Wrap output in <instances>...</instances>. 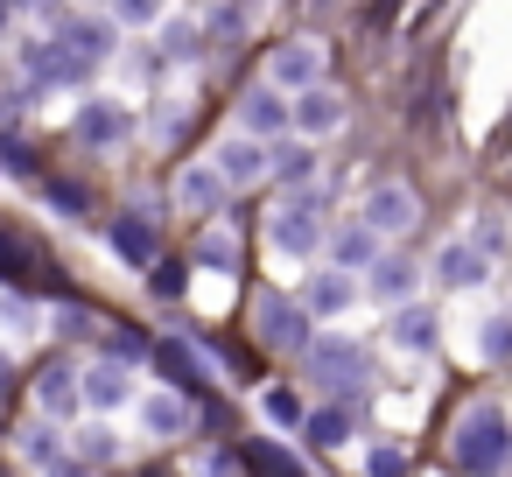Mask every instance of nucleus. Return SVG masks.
Segmentation results:
<instances>
[{
    "label": "nucleus",
    "instance_id": "18",
    "mask_svg": "<svg viewBox=\"0 0 512 477\" xmlns=\"http://www.w3.org/2000/svg\"><path fill=\"white\" fill-rule=\"evenodd\" d=\"M225 197H232V190H225V176H218L211 162H190V169L176 176V204H183L190 218H211Z\"/></svg>",
    "mask_w": 512,
    "mask_h": 477
},
{
    "label": "nucleus",
    "instance_id": "1",
    "mask_svg": "<svg viewBox=\"0 0 512 477\" xmlns=\"http://www.w3.org/2000/svg\"><path fill=\"white\" fill-rule=\"evenodd\" d=\"M449 463H456L463 477H505V470H512V414H505L498 400L463 407L456 428H449Z\"/></svg>",
    "mask_w": 512,
    "mask_h": 477
},
{
    "label": "nucleus",
    "instance_id": "9",
    "mask_svg": "<svg viewBox=\"0 0 512 477\" xmlns=\"http://www.w3.org/2000/svg\"><path fill=\"white\" fill-rule=\"evenodd\" d=\"M295 127V106H288V92H274V85H253L246 99H239V134H253V141H274V134H288Z\"/></svg>",
    "mask_w": 512,
    "mask_h": 477
},
{
    "label": "nucleus",
    "instance_id": "5",
    "mask_svg": "<svg viewBox=\"0 0 512 477\" xmlns=\"http://www.w3.org/2000/svg\"><path fill=\"white\" fill-rule=\"evenodd\" d=\"M358 218H365L379 239H407V232L421 225V197H414L407 183H379V190L358 204Z\"/></svg>",
    "mask_w": 512,
    "mask_h": 477
},
{
    "label": "nucleus",
    "instance_id": "32",
    "mask_svg": "<svg viewBox=\"0 0 512 477\" xmlns=\"http://www.w3.org/2000/svg\"><path fill=\"white\" fill-rule=\"evenodd\" d=\"M183 288H190V274H183L176 260H155V267H148V295H162V302H176Z\"/></svg>",
    "mask_w": 512,
    "mask_h": 477
},
{
    "label": "nucleus",
    "instance_id": "34",
    "mask_svg": "<svg viewBox=\"0 0 512 477\" xmlns=\"http://www.w3.org/2000/svg\"><path fill=\"white\" fill-rule=\"evenodd\" d=\"M470 246H477L484 260H491V253L505 246V225H498V211H484V218H477V232H470Z\"/></svg>",
    "mask_w": 512,
    "mask_h": 477
},
{
    "label": "nucleus",
    "instance_id": "36",
    "mask_svg": "<svg viewBox=\"0 0 512 477\" xmlns=\"http://www.w3.org/2000/svg\"><path fill=\"white\" fill-rule=\"evenodd\" d=\"M36 253H29V239H8V232H0V274H15L22 281V267H29Z\"/></svg>",
    "mask_w": 512,
    "mask_h": 477
},
{
    "label": "nucleus",
    "instance_id": "30",
    "mask_svg": "<svg viewBox=\"0 0 512 477\" xmlns=\"http://www.w3.org/2000/svg\"><path fill=\"white\" fill-rule=\"evenodd\" d=\"M15 449H22V456H29V463H36V470H50V463H57V456H64V449H57V435H50V428H43V421H36V428H22V442H15Z\"/></svg>",
    "mask_w": 512,
    "mask_h": 477
},
{
    "label": "nucleus",
    "instance_id": "13",
    "mask_svg": "<svg viewBox=\"0 0 512 477\" xmlns=\"http://www.w3.org/2000/svg\"><path fill=\"white\" fill-rule=\"evenodd\" d=\"M141 428H148L155 442H176V435H190V428H197V407H190V393H176V386L148 393V400H141Z\"/></svg>",
    "mask_w": 512,
    "mask_h": 477
},
{
    "label": "nucleus",
    "instance_id": "2",
    "mask_svg": "<svg viewBox=\"0 0 512 477\" xmlns=\"http://www.w3.org/2000/svg\"><path fill=\"white\" fill-rule=\"evenodd\" d=\"M302 372H309V386H330L337 400H351V393L372 379V365H365V344H358V337H344V330L316 337V344L302 351Z\"/></svg>",
    "mask_w": 512,
    "mask_h": 477
},
{
    "label": "nucleus",
    "instance_id": "14",
    "mask_svg": "<svg viewBox=\"0 0 512 477\" xmlns=\"http://www.w3.org/2000/svg\"><path fill=\"white\" fill-rule=\"evenodd\" d=\"M309 316H344L351 302H358V281L344 274V267H316L309 281H302V295H295Z\"/></svg>",
    "mask_w": 512,
    "mask_h": 477
},
{
    "label": "nucleus",
    "instance_id": "27",
    "mask_svg": "<svg viewBox=\"0 0 512 477\" xmlns=\"http://www.w3.org/2000/svg\"><path fill=\"white\" fill-rule=\"evenodd\" d=\"M477 351H484L491 365H505V358H512V309H505V316H484V323H477Z\"/></svg>",
    "mask_w": 512,
    "mask_h": 477
},
{
    "label": "nucleus",
    "instance_id": "17",
    "mask_svg": "<svg viewBox=\"0 0 512 477\" xmlns=\"http://www.w3.org/2000/svg\"><path fill=\"white\" fill-rule=\"evenodd\" d=\"M78 407H85V393H78V365L57 358V365L36 379V414H43V421H71Z\"/></svg>",
    "mask_w": 512,
    "mask_h": 477
},
{
    "label": "nucleus",
    "instance_id": "33",
    "mask_svg": "<svg viewBox=\"0 0 512 477\" xmlns=\"http://www.w3.org/2000/svg\"><path fill=\"white\" fill-rule=\"evenodd\" d=\"M113 456H120V442H113L106 428H85V435H78V463H85V470H99V463H113Z\"/></svg>",
    "mask_w": 512,
    "mask_h": 477
},
{
    "label": "nucleus",
    "instance_id": "40",
    "mask_svg": "<svg viewBox=\"0 0 512 477\" xmlns=\"http://www.w3.org/2000/svg\"><path fill=\"white\" fill-rule=\"evenodd\" d=\"M8 379H15V358H8V351H0V386H8Z\"/></svg>",
    "mask_w": 512,
    "mask_h": 477
},
{
    "label": "nucleus",
    "instance_id": "23",
    "mask_svg": "<svg viewBox=\"0 0 512 477\" xmlns=\"http://www.w3.org/2000/svg\"><path fill=\"white\" fill-rule=\"evenodd\" d=\"M267 176H281L288 190H316V148H281V155H267Z\"/></svg>",
    "mask_w": 512,
    "mask_h": 477
},
{
    "label": "nucleus",
    "instance_id": "39",
    "mask_svg": "<svg viewBox=\"0 0 512 477\" xmlns=\"http://www.w3.org/2000/svg\"><path fill=\"white\" fill-rule=\"evenodd\" d=\"M43 477H92V470H85V463H78V456H57V463H50V470H43Z\"/></svg>",
    "mask_w": 512,
    "mask_h": 477
},
{
    "label": "nucleus",
    "instance_id": "29",
    "mask_svg": "<svg viewBox=\"0 0 512 477\" xmlns=\"http://www.w3.org/2000/svg\"><path fill=\"white\" fill-rule=\"evenodd\" d=\"M246 463H253L260 477H302V463H295L288 449H274V442H253V449H246Z\"/></svg>",
    "mask_w": 512,
    "mask_h": 477
},
{
    "label": "nucleus",
    "instance_id": "28",
    "mask_svg": "<svg viewBox=\"0 0 512 477\" xmlns=\"http://www.w3.org/2000/svg\"><path fill=\"white\" fill-rule=\"evenodd\" d=\"M106 358H113V365H127V372H134V365H141V358H155V344H148V337H141V330H127V323H120V330H113V337H106Z\"/></svg>",
    "mask_w": 512,
    "mask_h": 477
},
{
    "label": "nucleus",
    "instance_id": "16",
    "mask_svg": "<svg viewBox=\"0 0 512 477\" xmlns=\"http://www.w3.org/2000/svg\"><path fill=\"white\" fill-rule=\"evenodd\" d=\"M379 253H386V239H379V232H372L365 218H344V225L330 232V260H337L344 274H365V267H372Z\"/></svg>",
    "mask_w": 512,
    "mask_h": 477
},
{
    "label": "nucleus",
    "instance_id": "25",
    "mask_svg": "<svg viewBox=\"0 0 512 477\" xmlns=\"http://www.w3.org/2000/svg\"><path fill=\"white\" fill-rule=\"evenodd\" d=\"M197 267H218V274H232V267H239V232L211 225V232L197 239Z\"/></svg>",
    "mask_w": 512,
    "mask_h": 477
},
{
    "label": "nucleus",
    "instance_id": "35",
    "mask_svg": "<svg viewBox=\"0 0 512 477\" xmlns=\"http://www.w3.org/2000/svg\"><path fill=\"white\" fill-rule=\"evenodd\" d=\"M365 470H372V477H407V456H400L393 442H379V449L365 456Z\"/></svg>",
    "mask_w": 512,
    "mask_h": 477
},
{
    "label": "nucleus",
    "instance_id": "41",
    "mask_svg": "<svg viewBox=\"0 0 512 477\" xmlns=\"http://www.w3.org/2000/svg\"><path fill=\"white\" fill-rule=\"evenodd\" d=\"M8 15H15V0H0V29H8Z\"/></svg>",
    "mask_w": 512,
    "mask_h": 477
},
{
    "label": "nucleus",
    "instance_id": "20",
    "mask_svg": "<svg viewBox=\"0 0 512 477\" xmlns=\"http://www.w3.org/2000/svg\"><path fill=\"white\" fill-rule=\"evenodd\" d=\"M435 330H442V323H435V309L407 302V309H393V330H386V337H393V351H407V358H428V351H435Z\"/></svg>",
    "mask_w": 512,
    "mask_h": 477
},
{
    "label": "nucleus",
    "instance_id": "6",
    "mask_svg": "<svg viewBox=\"0 0 512 477\" xmlns=\"http://www.w3.org/2000/svg\"><path fill=\"white\" fill-rule=\"evenodd\" d=\"M267 85L288 92V99L316 92V85H323V43H281V50L267 57Z\"/></svg>",
    "mask_w": 512,
    "mask_h": 477
},
{
    "label": "nucleus",
    "instance_id": "31",
    "mask_svg": "<svg viewBox=\"0 0 512 477\" xmlns=\"http://www.w3.org/2000/svg\"><path fill=\"white\" fill-rule=\"evenodd\" d=\"M106 15L127 29H148V22H162V0H106Z\"/></svg>",
    "mask_w": 512,
    "mask_h": 477
},
{
    "label": "nucleus",
    "instance_id": "4",
    "mask_svg": "<svg viewBox=\"0 0 512 477\" xmlns=\"http://www.w3.org/2000/svg\"><path fill=\"white\" fill-rule=\"evenodd\" d=\"M316 316L302 309V302H288V295H260L253 302V337L267 344V351H288V358H302L309 344H316V330H309Z\"/></svg>",
    "mask_w": 512,
    "mask_h": 477
},
{
    "label": "nucleus",
    "instance_id": "8",
    "mask_svg": "<svg viewBox=\"0 0 512 477\" xmlns=\"http://www.w3.org/2000/svg\"><path fill=\"white\" fill-rule=\"evenodd\" d=\"M78 393H85L92 414H120L134 400V372L113 365V358H92V365H78Z\"/></svg>",
    "mask_w": 512,
    "mask_h": 477
},
{
    "label": "nucleus",
    "instance_id": "15",
    "mask_svg": "<svg viewBox=\"0 0 512 477\" xmlns=\"http://www.w3.org/2000/svg\"><path fill=\"white\" fill-rule=\"evenodd\" d=\"M295 106V134L302 141H330L337 127H344V99L330 92V85H316V92H302V99H288Z\"/></svg>",
    "mask_w": 512,
    "mask_h": 477
},
{
    "label": "nucleus",
    "instance_id": "12",
    "mask_svg": "<svg viewBox=\"0 0 512 477\" xmlns=\"http://www.w3.org/2000/svg\"><path fill=\"white\" fill-rule=\"evenodd\" d=\"M211 169L225 176V190H253V183L267 176V148H260L253 134H225L218 155H211Z\"/></svg>",
    "mask_w": 512,
    "mask_h": 477
},
{
    "label": "nucleus",
    "instance_id": "19",
    "mask_svg": "<svg viewBox=\"0 0 512 477\" xmlns=\"http://www.w3.org/2000/svg\"><path fill=\"white\" fill-rule=\"evenodd\" d=\"M113 253H120L127 267H155V260H162V232H155V218H141V211L113 218Z\"/></svg>",
    "mask_w": 512,
    "mask_h": 477
},
{
    "label": "nucleus",
    "instance_id": "10",
    "mask_svg": "<svg viewBox=\"0 0 512 477\" xmlns=\"http://www.w3.org/2000/svg\"><path fill=\"white\" fill-rule=\"evenodd\" d=\"M414 288H421V267H414L407 253H379V260L365 267V295H372V302H386V309H407V302H414Z\"/></svg>",
    "mask_w": 512,
    "mask_h": 477
},
{
    "label": "nucleus",
    "instance_id": "37",
    "mask_svg": "<svg viewBox=\"0 0 512 477\" xmlns=\"http://www.w3.org/2000/svg\"><path fill=\"white\" fill-rule=\"evenodd\" d=\"M50 204H57V211H71V218H85V211H92V197H85L78 183H50Z\"/></svg>",
    "mask_w": 512,
    "mask_h": 477
},
{
    "label": "nucleus",
    "instance_id": "42",
    "mask_svg": "<svg viewBox=\"0 0 512 477\" xmlns=\"http://www.w3.org/2000/svg\"><path fill=\"white\" fill-rule=\"evenodd\" d=\"M29 8H43V0H29Z\"/></svg>",
    "mask_w": 512,
    "mask_h": 477
},
{
    "label": "nucleus",
    "instance_id": "24",
    "mask_svg": "<svg viewBox=\"0 0 512 477\" xmlns=\"http://www.w3.org/2000/svg\"><path fill=\"white\" fill-rule=\"evenodd\" d=\"M106 43H113V36H106V22H64V50H71L85 71L106 57Z\"/></svg>",
    "mask_w": 512,
    "mask_h": 477
},
{
    "label": "nucleus",
    "instance_id": "7",
    "mask_svg": "<svg viewBox=\"0 0 512 477\" xmlns=\"http://www.w3.org/2000/svg\"><path fill=\"white\" fill-rule=\"evenodd\" d=\"M484 274H491V260H484L470 239H449V246H435V260H428V281H435V288H449V295L484 288Z\"/></svg>",
    "mask_w": 512,
    "mask_h": 477
},
{
    "label": "nucleus",
    "instance_id": "3",
    "mask_svg": "<svg viewBox=\"0 0 512 477\" xmlns=\"http://www.w3.org/2000/svg\"><path fill=\"white\" fill-rule=\"evenodd\" d=\"M316 190H295V197H281V211L267 218V239H274V253H288V260H309L330 232H323V218H316Z\"/></svg>",
    "mask_w": 512,
    "mask_h": 477
},
{
    "label": "nucleus",
    "instance_id": "26",
    "mask_svg": "<svg viewBox=\"0 0 512 477\" xmlns=\"http://www.w3.org/2000/svg\"><path fill=\"white\" fill-rule=\"evenodd\" d=\"M260 414H267L274 428H302V421H309V407H302L295 386H267V393H260Z\"/></svg>",
    "mask_w": 512,
    "mask_h": 477
},
{
    "label": "nucleus",
    "instance_id": "38",
    "mask_svg": "<svg viewBox=\"0 0 512 477\" xmlns=\"http://www.w3.org/2000/svg\"><path fill=\"white\" fill-rule=\"evenodd\" d=\"M57 330H64V337H92L99 323H92V309H78V302H71V309H57Z\"/></svg>",
    "mask_w": 512,
    "mask_h": 477
},
{
    "label": "nucleus",
    "instance_id": "22",
    "mask_svg": "<svg viewBox=\"0 0 512 477\" xmlns=\"http://www.w3.org/2000/svg\"><path fill=\"white\" fill-rule=\"evenodd\" d=\"M302 435H309L316 449H344V442H351V414H344V400H330V407H316V414L302 421Z\"/></svg>",
    "mask_w": 512,
    "mask_h": 477
},
{
    "label": "nucleus",
    "instance_id": "11",
    "mask_svg": "<svg viewBox=\"0 0 512 477\" xmlns=\"http://www.w3.org/2000/svg\"><path fill=\"white\" fill-rule=\"evenodd\" d=\"M127 106L120 99H85L78 106V120H71V134H78V148H120L127 141Z\"/></svg>",
    "mask_w": 512,
    "mask_h": 477
},
{
    "label": "nucleus",
    "instance_id": "21",
    "mask_svg": "<svg viewBox=\"0 0 512 477\" xmlns=\"http://www.w3.org/2000/svg\"><path fill=\"white\" fill-rule=\"evenodd\" d=\"M155 365H162V379L176 386V393H197V386H211V365L197 358V344H155Z\"/></svg>",
    "mask_w": 512,
    "mask_h": 477
}]
</instances>
